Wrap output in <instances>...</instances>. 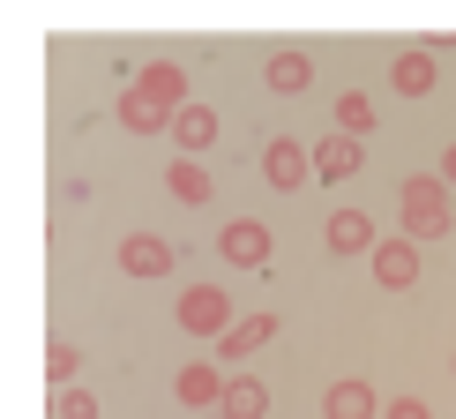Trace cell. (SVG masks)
<instances>
[{"label": "cell", "instance_id": "obj_1", "mask_svg": "<svg viewBox=\"0 0 456 419\" xmlns=\"http://www.w3.org/2000/svg\"><path fill=\"white\" fill-rule=\"evenodd\" d=\"M396 202H404V240H449V187L442 173H419V180H396Z\"/></svg>", "mask_w": 456, "mask_h": 419}, {"label": "cell", "instance_id": "obj_18", "mask_svg": "<svg viewBox=\"0 0 456 419\" xmlns=\"http://www.w3.org/2000/svg\"><path fill=\"white\" fill-rule=\"evenodd\" d=\"M367 127H374V98H367V90H345V98H337V136H367Z\"/></svg>", "mask_w": 456, "mask_h": 419}, {"label": "cell", "instance_id": "obj_20", "mask_svg": "<svg viewBox=\"0 0 456 419\" xmlns=\"http://www.w3.org/2000/svg\"><path fill=\"white\" fill-rule=\"evenodd\" d=\"M53 419H98V397H90V390H61V397H53Z\"/></svg>", "mask_w": 456, "mask_h": 419}, {"label": "cell", "instance_id": "obj_22", "mask_svg": "<svg viewBox=\"0 0 456 419\" xmlns=\"http://www.w3.org/2000/svg\"><path fill=\"white\" fill-rule=\"evenodd\" d=\"M382 419H434V412H427V405H419V397H396V405H389V412H382Z\"/></svg>", "mask_w": 456, "mask_h": 419}, {"label": "cell", "instance_id": "obj_14", "mask_svg": "<svg viewBox=\"0 0 456 419\" xmlns=\"http://www.w3.org/2000/svg\"><path fill=\"white\" fill-rule=\"evenodd\" d=\"M173 143L195 158V150H210L217 143V105H180L173 112Z\"/></svg>", "mask_w": 456, "mask_h": 419}, {"label": "cell", "instance_id": "obj_21", "mask_svg": "<svg viewBox=\"0 0 456 419\" xmlns=\"http://www.w3.org/2000/svg\"><path fill=\"white\" fill-rule=\"evenodd\" d=\"M75 367H83V352H75V345H53V352H45V382H61V390H68V382H75Z\"/></svg>", "mask_w": 456, "mask_h": 419}, {"label": "cell", "instance_id": "obj_19", "mask_svg": "<svg viewBox=\"0 0 456 419\" xmlns=\"http://www.w3.org/2000/svg\"><path fill=\"white\" fill-rule=\"evenodd\" d=\"M165 187H173V195H180V202H210V173H202V165H195V158H180V165H173V173H165Z\"/></svg>", "mask_w": 456, "mask_h": 419}, {"label": "cell", "instance_id": "obj_16", "mask_svg": "<svg viewBox=\"0 0 456 419\" xmlns=\"http://www.w3.org/2000/svg\"><path fill=\"white\" fill-rule=\"evenodd\" d=\"M217 412H224V419H262V412H270V390H262L255 374H232L224 397H217Z\"/></svg>", "mask_w": 456, "mask_h": 419}, {"label": "cell", "instance_id": "obj_7", "mask_svg": "<svg viewBox=\"0 0 456 419\" xmlns=\"http://www.w3.org/2000/svg\"><path fill=\"white\" fill-rule=\"evenodd\" d=\"M277 337V308H262V315H240L232 330L217 337V359H247V352H262Z\"/></svg>", "mask_w": 456, "mask_h": 419}, {"label": "cell", "instance_id": "obj_10", "mask_svg": "<svg viewBox=\"0 0 456 419\" xmlns=\"http://www.w3.org/2000/svg\"><path fill=\"white\" fill-rule=\"evenodd\" d=\"M359 165H367V150H359L352 136H322V143H314V180L337 187V180H352Z\"/></svg>", "mask_w": 456, "mask_h": 419}, {"label": "cell", "instance_id": "obj_11", "mask_svg": "<svg viewBox=\"0 0 456 419\" xmlns=\"http://www.w3.org/2000/svg\"><path fill=\"white\" fill-rule=\"evenodd\" d=\"M389 83H396V98H434V53H427V45L396 53V61H389Z\"/></svg>", "mask_w": 456, "mask_h": 419}, {"label": "cell", "instance_id": "obj_3", "mask_svg": "<svg viewBox=\"0 0 456 419\" xmlns=\"http://www.w3.org/2000/svg\"><path fill=\"white\" fill-rule=\"evenodd\" d=\"M262 180H270V187H307L314 180V150L292 143V136H277L270 150H262Z\"/></svg>", "mask_w": 456, "mask_h": 419}, {"label": "cell", "instance_id": "obj_2", "mask_svg": "<svg viewBox=\"0 0 456 419\" xmlns=\"http://www.w3.org/2000/svg\"><path fill=\"white\" fill-rule=\"evenodd\" d=\"M232 300H224L217 292V284H187V292H180V330L187 337H224V330H232Z\"/></svg>", "mask_w": 456, "mask_h": 419}, {"label": "cell", "instance_id": "obj_9", "mask_svg": "<svg viewBox=\"0 0 456 419\" xmlns=\"http://www.w3.org/2000/svg\"><path fill=\"white\" fill-rule=\"evenodd\" d=\"M322 240H330V255H374V218L367 210H337L322 225Z\"/></svg>", "mask_w": 456, "mask_h": 419}, {"label": "cell", "instance_id": "obj_12", "mask_svg": "<svg viewBox=\"0 0 456 419\" xmlns=\"http://www.w3.org/2000/svg\"><path fill=\"white\" fill-rule=\"evenodd\" d=\"M112 120H120L127 136H158V127H173V112H165V105H150L142 90L127 83V90H120V105H112Z\"/></svg>", "mask_w": 456, "mask_h": 419}, {"label": "cell", "instance_id": "obj_13", "mask_svg": "<svg viewBox=\"0 0 456 419\" xmlns=\"http://www.w3.org/2000/svg\"><path fill=\"white\" fill-rule=\"evenodd\" d=\"M173 397H180V405H217V397H224V382H217V367H210V359H187V367L173 374Z\"/></svg>", "mask_w": 456, "mask_h": 419}, {"label": "cell", "instance_id": "obj_17", "mask_svg": "<svg viewBox=\"0 0 456 419\" xmlns=\"http://www.w3.org/2000/svg\"><path fill=\"white\" fill-rule=\"evenodd\" d=\"M322 419H374V390H367V382H330Z\"/></svg>", "mask_w": 456, "mask_h": 419}, {"label": "cell", "instance_id": "obj_6", "mask_svg": "<svg viewBox=\"0 0 456 419\" xmlns=\"http://www.w3.org/2000/svg\"><path fill=\"white\" fill-rule=\"evenodd\" d=\"M120 270H127V277H165V270H173V240L127 233V240H120Z\"/></svg>", "mask_w": 456, "mask_h": 419}, {"label": "cell", "instance_id": "obj_4", "mask_svg": "<svg viewBox=\"0 0 456 419\" xmlns=\"http://www.w3.org/2000/svg\"><path fill=\"white\" fill-rule=\"evenodd\" d=\"M217 255H224V262H240V270H262V262H270V225L232 218V225L217 233Z\"/></svg>", "mask_w": 456, "mask_h": 419}, {"label": "cell", "instance_id": "obj_8", "mask_svg": "<svg viewBox=\"0 0 456 419\" xmlns=\"http://www.w3.org/2000/svg\"><path fill=\"white\" fill-rule=\"evenodd\" d=\"M135 90H142L150 105H165V112H180V105H187V68H180V61H150V68L135 75Z\"/></svg>", "mask_w": 456, "mask_h": 419}, {"label": "cell", "instance_id": "obj_15", "mask_svg": "<svg viewBox=\"0 0 456 419\" xmlns=\"http://www.w3.org/2000/svg\"><path fill=\"white\" fill-rule=\"evenodd\" d=\"M262 83H270L277 98H299V90L314 83V61L307 53H277V61H262Z\"/></svg>", "mask_w": 456, "mask_h": 419}, {"label": "cell", "instance_id": "obj_23", "mask_svg": "<svg viewBox=\"0 0 456 419\" xmlns=\"http://www.w3.org/2000/svg\"><path fill=\"white\" fill-rule=\"evenodd\" d=\"M442 187H456V143L442 150Z\"/></svg>", "mask_w": 456, "mask_h": 419}, {"label": "cell", "instance_id": "obj_5", "mask_svg": "<svg viewBox=\"0 0 456 419\" xmlns=\"http://www.w3.org/2000/svg\"><path fill=\"white\" fill-rule=\"evenodd\" d=\"M374 284H389V292L419 284V240H374Z\"/></svg>", "mask_w": 456, "mask_h": 419}]
</instances>
